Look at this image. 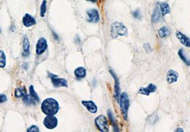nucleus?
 I'll return each instance as SVG.
<instances>
[{
    "instance_id": "nucleus-1",
    "label": "nucleus",
    "mask_w": 190,
    "mask_h": 132,
    "mask_svg": "<svg viewBox=\"0 0 190 132\" xmlns=\"http://www.w3.org/2000/svg\"><path fill=\"white\" fill-rule=\"evenodd\" d=\"M59 109V104L54 99L48 98L42 104V111L46 115H55L58 112Z\"/></svg>"
},
{
    "instance_id": "nucleus-2",
    "label": "nucleus",
    "mask_w": 190,
    "mask_h": 132,
    "mask_svg": "<svg viewBox=\"0 0 190 132\" xmlns=\"http://www.w3.org/2000/svg\"><path fill=\"white\" fill-rule=\"evenodd\" d=\"M111 34L113 38H117L119 36H126L127 29L122 23L116 22L112 24Z\"/></svg>"
},
{
    "instance_id": "nucleus-3",
    "label": "nucleus",
    "mask_w": 190,
    "mask_h": 132,
    "mask_svg": "<svg viewBox=\"0 0 190 132\" xmlns=\"http://www.w3.org/2000/svg\"><path fill=\"white\" fill-rule=\"evenodd\" d=\"M120 104V109L122 111L123 117H124V120L127 119V114L128 110H129V97L126 93H122L120 95L119 99Z\"/></svg>"
},
{
    "instance_id": "nucleus-4",
    "label": "nucleus",
    "mask_w": 190,
    "mask_h": 132,
    "mask_svg": "<svg viewBox=\"0 0 190 132\" xmlns=\"http://www.w3.org/2000/svg\"><path fill=\"white\" fill-rule=\"evenodd\" d=\"M95 124L98 129L101 131H109V126L108 122H107V118L104 115H99L95 119Z\"/></svg>"
},
{
    "instance_id": "nucleus-5",
    "label": "nucleus",
    "mask_w": 190,
    "mask_h": 132,
    "mask_svg": "<svg viewBox=\"0 0 190 132\" xmlns=\"http://www.w3.org/2000/svg\"><path fill=\"white\" fill-rule=\"evenodd\" d=\"M58 120L54 115H47L44 119V125L48 129H54L57 126Z\"/></svg>"
},
{
    "instance_id": "nucleus-6",
    "label": "nucleus",
    "mask_w": 190,
    "mask_h": 132,
    "mask_svg": "<svg viewBox=\"0 0 190 132\" xmlns=\"http://www.w3.org/2000/svg\"><path fill=\"white\" fill-rule=\"evenodd\" d=\"M52 82L55 87H68L67 81L66 79L62 78H58L57 76L53 74H49Z\"/></svg>"
},
{
    "instance_id": "nucleus-7",
    "label": "nucleus",
    "mask_w": 190,
    "mask_h": 132,
    "mask_svg": "<svg viewBox=\"0 0 190 132\" xmlns=\"http://www.w3.org/2000/svg\"><path fill=\"white\" fill-rule=\"evenodd\" d=\"M47 49V42L44 38H40L36 45V52L38 55L42 54Z\"/></svg>"
},
{
    "instance_id": "nucleus-8",
    "label": "nucleus",
    "mask_w": 190,
    "mask_h": 132,
    "mask_svg": "<svg viewBox=\"0 0 190 132\" xmlns=\"http://www.w3.org/2000/svg\"><path fill=\"white\" fill-rule=\"evenodd\" d=\"M87 14L89 17L88 21L89 22H98L99 21V12L95 9H91L87 11Z\"/></svg>"
},
{
    "instance_id": "nucleus-9",
    "label": "nucleus",
    "mask_w": 190,
    "mask_h": 132,
    "mask_svg": "<svg viewBox=\"0 0 190 132\" xmlns=\"http://www.w3.org/2000/svg\"><path fill=\"white\" fill-rule=\"evenodd\" d=\"M22 22H23L24 26H25L26 27H30V26L35 24L36 20L35 19H34V17H32L31 15H30L29 14H26V15L23 17Z\"/></svg>"
},
{
    "instance_id": "nucleus-10",
    "label": "nucleus",
    "mask_w": 190,
    "mask_h": 132,
    "mask_svg": "<svg viewBox=\"0 0 190 132\" xmlns=\"http://www.w3.org/2000/svg\"><path fill=\"white\" fill-rule=\"evenodd\" d=\"M110 74H112V76H113L114 79H115V99L117 101H119V94H120V87H119V83L118 78L117 77L116 74L114 73V72L112 70H110Z\"/></svg>"
},
{
    "instance_id": "nucleus-11",
    "label": "nucleus",
    "mask_w": 190,
    "mask_h": 132,
    "mask_svg": "<svg viewBox=\"0 0 190 132\" xmlns=\"http://www.w3.org/2000/svg\"><path fill=\"white\" fill-rule=\"evenodd\" d=\"M156 89V86L154 85L153 84H149L147 87L145 88H141L139 90V94H142V95H149L150 93L154 92Z\"/></svg>"
},
{
    "instance_id": "nucleus-12",
    "label": "nucleus",
    "mask_w": 190,
    "mask_h": 132,
    "mask_svg": "<svg viewBox=\"0 0 190 132\" xmlns=\"http://www.w3.org/2000/svg\"><path fill=\"white\" fill-rule=\"evenodd\" d=\"M179 78V74L176 71L169 70L167 74V81L169 84H172L177 81Z\"/></svg>"
},
{
    "instance_id": "nucleus-13",
    "label": "nucleus",
    "mask_w": 190,
    "mask_h": 132,
    "mask_svg": "<svg viewBox=\"0 0 190 132\" xmlns=\"http://www.w3.org/2000/svg\"><path fill=\"white\" fill-rule=\"evenodd\" d=\"M176 37H177V39L180 41V42L183 45H184L185 47H190V39L187 36H185L184 34H183L180 31H177L176 32Z\"/></svg>"
},
{
    "instance_id": "nucleus-14",
    "label": "nucleus",
    "mask_w": 190,
    "mask_h": 132,
    "mask_svg": "<svg viewBox=\"0 0 190 132\" xmlns=\"http://www.w3.org/2000/svg\"><path fill=\"white\" fill-rule=\"evenodd\" d=\"M82 104L87 109L90 113L95 114L97 111V106L92 101H82Z\"/></svg>"
},
{
    "instance_id": "nucleus-15",
    "label": "nucleus",
    "mask_w": 190,
    "mask_h": 132,
    "mask_svg": "<svg viewBox=\"0 0 190 132\" xmlns=\"http://www.w3.org/2000/svg\"><path fill=\"white\" fill-rule=\"evenodd\" d=\"M29 48H30V44L29 39L27 38V36H24L23 39V53H22V56H28L29 54Z\"/></svg>"
},
{
    "instance_id": "nucleus-16",
    "label": "nucleus",
    "mask_w": 190,
    "mask_h": 132,
    "mask_svg": "<svg viewBox=\"0 0 190 132\" xmlns=\"http://www.w3.org/2000/svg\"><path fill=\"white\" fill-rule=\"evenodd\" d=\"M74 75L77 79H83L86 76L87 71L84 67H78L74 70Z\"/></svg>"
},
{
    "instance_id": "nucleus-17",
    "label": "nucleus",
    "mask_w": 190,
    "mask_h": 132,
    "mask_svg": "<svg viewBox=\"0 0 190 132\" xmlns=\"http://www.w3.org/2000/svg\"><path fill=\"white\" fill-rule=\"evenodd\" d=\"M22 100H23V101L27 105L35 104V100H34V99L33 98L30 94H27L26 93L23 96V97H22Z\"/></svg>"
},
{
    "instance_id": "nucleus-18",
    "label": "nucleus",
    "mask_w": 190,
    "mask_h": 132,
    "mask_svg": "<svg viewBox=\"0 0 190 132\" xmlns=\"http://www.w3.org/2000/svg\"><path fill=\"white\" fill-rule=\"evenodd\" d=\"M160 10L162 16H165L170 13V7L167 2H161L160 4Z\"/></svg>"
},
{
    "instance_id": "nucleus-19",
    "label": "nucleus",
    "mask_w": 190,
    "mask_h": 132,
    "mask_svg": "<svg viewBox=\"0 0 190 132\" xmlns=\"http://www.w3.org/2000/svg\"><path fill=\"white\" fill-rule=\"evenodd\" d=\"M159 8H158V5L156 6V8L154 9V12L153 15H152V21L154 22H158L160 21L161 19V13L159 11Z\"/></svg>"
},
{
    "instance_id": "nucleus-20",
    "label": "nucleus",
    "mask_w": 190,
    "mask_h": 132,
    "mask_svg": "<svg viewBox=\"0 0 190 132\" xmlns=\"http://www.w3.org/2000/svg\"><path fill=\"white\" fill-rule=\"evenodd\" d=\"M158 32H159V35L161 38H164V37H167L169 34V29L167 27H166V26L161 27Z\"/></svg>"
},
{
    "instance_id": "nucleus-21",
    "label": "nucleus",
    "mask_w": 190,
    "mask_h": 132,
    "mask_svg": "<svg viewBox=\"0 0 190 132\" xmlns=\"http://www.w3.org/2000/svg\"><path fill=\"white\" fill-rule=\"evenodd\" d=\"M178 54H179V56H180V59H181L182 60L183 62L187 64V66L190 65V60H189V59H188L186 57V56H185V54H184V51H183L182 49H181L179 51Z\"/></svg>"
},
{
    "instance_id": "nucleus-22",
    "label": "nucleus",
    "mask_w": 190,
    "mask_h": 132,
    "mask_svg": "<svg viewBox=\"0 0 190 132\" xmlns=\"http://www.w3.org/2000/svg\"><path fill=\"white\" fill-rule=\"evenodd\" d=\"M108 117L110 118V120L111 122V123H112V126H114V128H115V131H119L118 129H117V124H116V121H115V117H114L113 114H112V111L111 110H109L108 111Z\"/></svg>"
},
{
    "instance_id": "nucleus-23",
    "label": "nucleus",
    "mask_w": 190,
    "mask_h": 132,
    "mask_svg": "<svg viewBox=\"0 0 190 132\" xmlns=\"http://www.w3.org/2000/svg\"><path fill=\"white\" fill-rule=\"evenodd\" d=\"M27 93L24 88H18L15 90V97L17 98H22Z\"/></svg>"
},
{
    "instance_id": "nucleus-24",
    "label": "nucleus",
    "mask_w": 190,
    "mask_h": 132,
    "mask_svg": "<svg viewBox=\"0 0 190 132\" xmlns=\"http://www.w3.org/2000/svg\"><path fill=\"white\" fill-rule=\"evenodd\" d=\"M29 90V94L34 99V100H35L36 101H39V96H38V94H37V92H36L35 90H34V86L32 85L30 86Z\"/></svg>"
},
{
    "instance_id": "nucleus-25",
    "label": "nucleus",
    "mask_w": 190,
    "mask_h": 132,
    "mask_svg": "<svg viewBox=\"0 0 190 132\" xmlns=\"http://www.w3.org/2000/svg\"><path fill=\"white\" fill-rule=\"evenodd\" d=\"M6 66V56L4 52L0 50V68H3Z\"/></svg>"
},
{
    "instance_id": "nucleus-26",
    "label": "nucleus",
    "mask_w": 190,
    "mask_h": 132,
    "mask_svg": "<svg viewBox=\"0 0 190 132\" xmlns=\"http://www.w3.org/2000/svg\"><path fill=\"white\" fill-rule=\"evenodd\" d=\"M46 12H47V1L43 0L42 4L40 7V15L42 17H44L45 15Z\"/></svg>"
},
{
    "instance_id": "nucleus-27",
    "label": "nucleus",
    "mask_w": 190,
    "mask_h": 132,
    "mask_svg": "<svg viewBox=\"0 0 190 132\" xmlns=\"http://www.w3.org/2000/svg\"><path fill=\"white\" fill-rule=\"evenodd\" d=\"M133 16H134V17H135L136 19H140L142 18V15H141L140 10L137 9L136 11H134V12H133Z\"/></svg>"
},
{
    "instance_id": "nucleus-28",
    "label": "nucleus",
    "mask_w": 190,
    "mask_h": 132,
    "mask_svg": "<svg viewBox=\"0 0 190 132\" xmlns=\"http://www.w3.org/2000/svg\"><path fill=\"white\" fill-rule=\"evenodd\" d=\"M27 131L29 132H39V129H38V127L37 126H30L29 129H27Z\"/></svg>"
},
{
    "instance_id": "nucleus-29",
    "label": "nucleus",
    "mask_w": 190,
    "mask_h": 132,
    "mask_svg": "<svg viewBox=\"0 0 190 132\" xmlns=\"http://www.w3.org/2000/svg\"><path fill=\"white\" fill-rule=\"evenodd\" d=\"M7 100V96L2 94H0V104L4 103V102H5Z\"/></svg>"
},
{
    "instance_id": "nucleus-30",
    "label": "nucleus",
    "mask_w": 190,
    "mask_h": 132,
    "mask_svg": "<svg viewBox=\"0 0 190 132\" xmlns=\"http://www.w3.org/2000/svg\"><path fill=\"white\" fill-rule=\"evenodd\" d=\"M87 1H91V2H93V3H95L96 1V0H87Z\"/></svg>"
},
{
    "instance_id": "nucleus-31",
    "label": "nucleus",
    "mask_w": 190,
    "mask_h": 132,
    "mask_svg": "<svg viewBox=\"0 0 190 132\" xmlns=\"http://www.w3.org/2000/svg\"><path fill=\"white\" fill-rule=\"evenodd\" d=\"M176 131H182V132L183 130L181 129H180V128H178V129L176 130Z\"/></svg>"
},
{
    "instance_id": "nucleus-32",
    "label": "nucleus",
    "mask_w": 190,
    "mask_h": 132,
    "mask_svg": "<svg viewBox=\"0 0 190 132\" xmlns=\"http://www.w3.org/2000/svg\"><path fill=\"white\" fill-rule=\"evenodd\" d=\"M0 33H1V29H0Z\"/></svg>"
}]
</instances>
